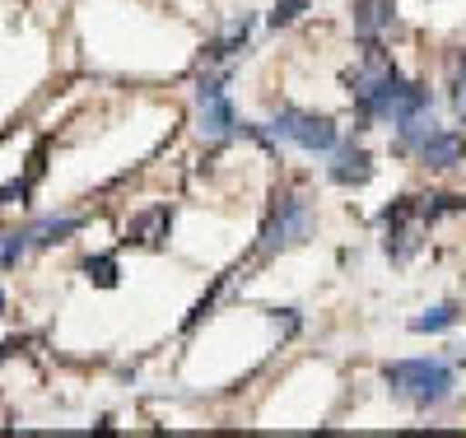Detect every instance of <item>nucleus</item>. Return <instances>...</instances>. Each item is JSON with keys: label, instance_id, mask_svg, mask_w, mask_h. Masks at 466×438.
I'll use <instances>...</instances> for the list:
<instances>
[{"label": "nucleus", "instance_id": "nucleus-1", "mask_svg": "<svg viewBox=\"0 0 466 438\" xmlns=\"http://www.w3.org/2000/svg\"><path fill=\"white\" fill-rule=\"evenodd\" d=\"M382 382L397 402L415 406V411H434L443 406L452 387H457V369L448 360H397L382 369Z\"/></svg>", "mask_w": 466, "mask_h": 438}, {"label": "nucleus", "instance_id": "nucleus-2", "mask_svg": "<svg viewBox=\"0 0 466 438\" xmlns=\"http://www.w3.org/2000/svg\"><path fill=\"white\" fill-rule=\"evenodd\" d=\"M308 238H313V210H308V201H303V196H280L276 210H270L266 224H261L257 252L261 257H276V252L303 248Z\"/></svg>", "mask_w": 466, "mask_h": 438}, {"label": "nucleus", "instance_id": "nucleus-3", "mask_svg": "<svg viewBox=\"0 0 466 438\" xmlns=\"http://www.w3.org/2000/svg\"><path fill=\"white\" fill-rule=\"evenodd\" d=\"M270 136L276 140H289L308 154H331L340 145V131L331 117L322 112H303V107H280L276 117H270Z\"/></svg>", "mask_w": 466, "mask_h": 438}, {"label": "nucleus", "instance_id": "nucleus-4", "mask_svg": "<svg viewBox=\"0 0 466 438\" xmlns=\"http://www.w3.org/2000/svg\"><path fill=\"white\" fill-rule=\"evenodd\" d=\"M424 219H420V201L415 196H401V201H392L382 210V252H387V261H410L415 252H420V243H424Z\"/></svg>", "mask_w": 466, "mask_h": 438}, {"label": "nucleus", "instance_id": "nucleus-5", "mask_svg": "<svg viewBox=\"0 0 466 438\" xmlns=\"http://www.w3.org/2000/svg\"><path fill=\"white\" fill-rule=\"evenodd\" d=\"M224 79L228 75H201L197 79V107H201V131L215 140L238 136V112H233L228 94H224Z\"/></svg>", "mask_w": 466, "mask_h": 438}, {"label": "nucleus", "instance_id": "nucleus-6", "mask_svg": "<svg viewBox=\"0 0 466 438\" xmlns=\"http://www.w3.org/2000/svg\"><path fill=\"white\" fill-rule=\"evenodd\" d=\"M327 178L336 187H369L373 182V154L360 149V145H336L331 164H327Z\"/></svg>", "mask_w": 466, "mask_h": 438}, {"label": "nucleus", "instance_id": "nucleus-7", "mask_svg": "<svg viewBox=\"0 0 466 438\" xmlns=\"http://www.w3.org/2000/svg\"><path fill=\"white\" fill-rule=\"evenodd\" d=\"M168 224H173V210H168V206H149V210H140V215L127 224V243H131V248H164Z\"/></svg>", "mask_w": 466, "mask_h": 438}, {"label": "nucleus", "instance_id": "nucleus-8", "mask_svg": "<svg viewBox=\"0 0 466 438\" xmlns=\"http://www.w3.org/2000/svg\"><path fill=\"white\" fill-rule=\"evenodd\" d=\"M80 229H85L80 215H43V219H33L24 233H28V248H56V243H70Z\"/></svg>", "mask_w": 466, "mask_h": 438}, {"label": "nucleus", "instance_id": "nucleus-9", "mask_svg": "<svg viewBox=\"0 0 466 438\" xmlns=\"http://www.w3.org/2000/svg\"><path fill=\"white\" fill-rule=\"evenodd\" d=\"M461 154H466V140L457 131H434L420 145V164L424 168H452V164H461Z\"/></svg>", "mask_w": 466, "mask_h": 438}, {"label": "nucleus", "instance_id": "nucleus-10", "mask_svg": "<svg viewBox=\"0 0 466 438\" xmlns=\"http://www.w3.org/2000/svg\"><path fill=\"white\" fill-rule=\"evenodd\" d=\"M397 5L392 0H355V33L360 37H378L382 28H392Z\"/></svg>", "mask_w": 466, "mask_h": 438}, {"label": "nucleus", "instance_id": "nucleus-11", "mask_svg": "<svg viewBox=\"0 0 466 438\" xmlns=\"http://www.w3.org/2000/svg\"><path fill=\"white\" fill-rule=\"evenodd\" d=\"M461 322V303H434L430 312H420V317H410V331L415 336H439V331H452Z\"/></svg>", "mask_w": 466, "mask_h": 438}, {"label": "nucleus", "instance_id": "nucleus-12", "mask_svg": "<svg viewBox=\"0 0 466 438\" xmlns=\"http://www.w3.org/2000/svg\"><path fill=\"white\" fill-rule=\"evenodd\" d=\"M248 37H252V19L243 15L238 24H228V33L219 37V43H210V52H206V61H228V56H238V52L248 47Z\"/></svg>", "mask_w": 466, "mask_h": 438}, {"label": "nucleus", "instance_id": "nucleus-13", "mask_svg": "<svg viewBox=\"0 0 466 438\" xmlns=\"http://www.w3.org/2000/svg\"><path fill=\"white\" fill-rule=\"evenodd\" d=\"M85 280L89 285H98V290H116V280H122V266H116V257H85Z\"/></svg>", "mask_w": 466, "mask_h": 438}, {"label": "nucleus", "instance_id": "nucleus-14", "mask_svg": "<svg viewBox=\"0 0 466 438\" xmlns=\"http://www.w3.org/2000/svg\"><path fill=\"white\" fill-rule=\"evenodd\" d=\"M457 210H466V196H452V191L434 196V201H420V219H424V229L439 224L443 215H457Z\"/></svg>", "mask_w": 466, "mask_h": 438}, {"label": "nucleus", "instance_id": "nucleus-15", "mask_svg": "<svg viewBox=\"0 0 466 438\" xmlns=\"http://www.w3.org/2000/svg\"><path fill=\"white\" fill-rule=\"evenodd\" d=\"M24 252H28V233L24 229H5V233H0V270H15Z\"/></svg>", "mask_w": 466, "mask_h": 438}, {"label": "nucleus", "instance_id": "nucleus-16", "mask_svg": "<svg viewBox=\"0 0 466 438\" xmlns=\"http://www.w3.org/2000/svg\"><path fill=\"white\" fill-rule=\"evenodd\" d=\"M303 10H308V0H280V5L270 10V28H285V24H294Z\"/></svg>", "mask_w": 466, "mask_h": 438}, {"label": "nucleus", "instance_id": "nucleus-17", "mask_svg": "<svg viewBox=\"0 0 466 438\" xmlns=\"http://www.w3.org/2000/svg\"><path fill=\"white\" fill-rule=\"evenodd\" d=\"M28 187H33V178H15V182H5V187H0V206H19L24 196H28Z\"/></svg>", "mask_w": 466, "mask_h": 438}, {"label": "nucleus", "instance_id": "nucleus-18", "mask_svg": "<svg viewBox=\"0 0 466 438\" xmlns=\"http://www.w3.org/2000/svg\"><path fill=\"white\" fill-rule=\"evenodd\" d=\"M452 89H457V98H461V89H466V56L452 66Z\"/></svg>", "mask_w": 466, "mask_h": 438}, {"label": "nucleus", "instance_id": "nucleus-19", "mask_svg": "<svg viewBox=\"0 0 466 438\" xmlns=\"http://www.w3.org/2000/svg\"><path fill=\"white\" fill-rule=\"evenodd\" d=\"M15 350H19V341H0V364H5V360H10Z\"/></svg>", "mask_w": 466, "mask_h": 438}, {"label": "nucleus", "instance_id": "nucleus-20", "mask_svg": "<svg viewBox=\"0 0 466 438\" xmlns=\"http://www.w3.org/2000/svg\"><path fill=\"white\" fill-rule=\"evenodd\" d=\"M0 312H5V290H0Z\"/></svg>", "mask_w": 466, "mask_h": 438}]
</instances>
